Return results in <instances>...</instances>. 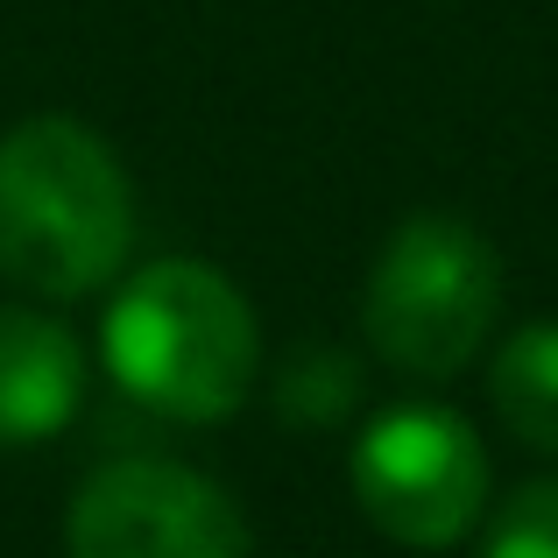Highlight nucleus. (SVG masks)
Instances as JSON below:
<instances>
[{"mask_svg": "<svg viewBox=\"0 0 558 558\" xmlns=\"http://www.w3.org/2000/svg\"><path fill=\"white\" fill-rule=\"evenodd\" d=\"M481 558H558V474L517 488L481 531Z\"/></svg>", "mask_w": 558, "mask_h": 558, "instance_id": "9", "label": "nucleus"}, {"mask_svg": "<svg viewBox=\"0 0 558 558\" xmlns=\"http://www.w3.org/2000/svg\"><path fill=\"white\" fill-rule=\"evenodd\" d=\"M107 375L178 424H219L255 396L262 326L227 269L191 255L142 262L107 304Z\"/></svg>", "mask_w": 558, "mask_h": 558, "instance_id": "2", "label": "nucleus"}, {"mask_svg": "<svg viewBox=\"0 0 558 558\" xmlns=\"http://www.w3.org/2000/svg\"><path fill=\"white\" fill-rule=\"evenodd\" d=\"M361 517L403 551H446L488 517V446L446 403H396L347 460Z\"/></svg>", "mask_w": 558, "mask_h": 558, "instance_id": "4", "label": "nucleus"}, {"mask_svg": "<svg viewBox=\"0 0 558 558\" xmlns=\"http://www.w3.org/2000/svg\"><path fill=\"white\" fill-rule=\"evenodd\" d=\"M85 347L64 318L0 304V452L57 438L85 403Z\"/></svg>", "mask_w": 558, "mask_h": 558, "instance_id": "6", "label": "nucleus"}, {"mask_svg": "<svg viewBox=\"0 0 558 558\" xmlns=\"http://www.w3.org/2000/svg\"><path fill=\"white\" fill-rule=\"evenodd\" d=\"M495 312H502V255L460 213L396 219L361 290V332L410 381H452L488 347Z\"/></svg>", "mask_w": 558, "mask_h": 558, "instance_id": "3", "label": "nucleus"}, {"mask_svg": "<svg viewBox=\"0 0 558 558\" xmlns=\"http://www.w3.org/2000/svg\"><path fill=\"white\" fill-rule=\"evenodd\" d=\"M488 403L517 446L558 452V318H531L495 347Z\"/></svg>", "mask_w": 558, "mask_h": 558, "instance_id": "7", "label": "nucleus"}, {"mask_svg": "<svg viewBox=\"0 0 558 558\" xmlns=\"http://www.w3.org/2000/svg\"><path fill=\"white\" fill-rule=\"evenodd\" d=\"M71 558H247V517L213 474L163 452H128L78 481L64 517Z\"/></svg>", "mask_w": 558, "mask_h": 558, "instance_id": "5", "label": "nucleus"}, {"mask_svg": "<svg viewBox=\"0 0 558 558\" xmlns=\"http://www.w3.org/2000/svg\"><path fill=\"white\" fill-rule=\"evenodd\" d=\"M135 184L121 156L71 113H36L0 135V276L36 298H93L128 269Z\"/></svg>", "mask_w": 558, "mask_h": 558, "instance_id": "1", "label": "nucleus"}, {"mask_svg": "<svg viewBox=\"0 0 558 558\" xmlns=\"http://www.w3.org/2000/svg\"><path fill=\"white\" fill-rule=\"evenodd\" d=\"M354 403H361V368L340 347H298L283 361V375H276V410L290 424H312L318 432V424H340Z\"/></svg>", "mask_w": 558, "mask_h": 558, "instance_id": "8", "label": "nucleus"}]
</instances>
